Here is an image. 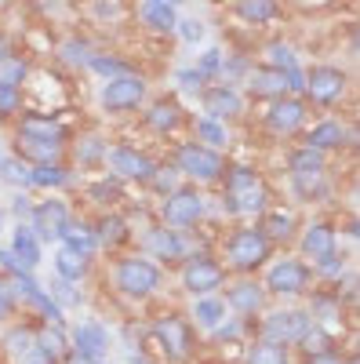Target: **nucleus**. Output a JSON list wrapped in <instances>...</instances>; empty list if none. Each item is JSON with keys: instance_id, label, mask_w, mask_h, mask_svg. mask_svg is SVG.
I'll return each mask as SVG.
<instances>
[{"instance_id": "obj_1", "label": "nucleus", "mask_w": 360, "mask_h": 364, "mask_svg": "<svg viewBox=\"0 0 360 364\" xmlns=\"http://www.w3.org/2000/svg\"><path fill=\"white\" fill-rule=\"evenodd\" d=\"M269 208V182L251 164H229L222 178V211L233 219H258Z\"/></svg>"}, {"instance_id": "obj_2", "label": "nucleus", "mask_w": 360, "mask_h": 364, "mask_svg": "<svg viewBox=\"0 0 360 364\" xmlns=\"http://www.w3.org/2000/svg\"><path fill=\"white\" fill-rule=\"evenodd\" d=\"M222 266L226 273H240V277H251L255 269H262L269 259H273V245L255 230V223L233 226L222 240Z\"/></svg>"}, {"instance_id": "obj_3", "label": "nucleus", "mask_w": 360, "mask_h": 364, "mask_svg": "<svg viewBox=\"0 0 360 364\" xmlns=\"http://www.w3.org/2000/svg\"><path fill=\"white\" fill-rule=\"evenodd\" d=\"M171 168L178 171V178H186L190 186H222L226 178V154H215V149H207L200 142H178L175 146V157H171Z\"/></svg>"}, {"instance_id": "obj_4", "label": "nucleus", "mask_w": 360, "mask_h": 364, "mask_svg": "<svg viewBox=\"0 0 360 364\" xmlns=\"http://www.w3.org/2000/svg\"><path fill=\"white\" fill-rule=\"evenodd\" d=\"M164 284V269L153 262V259H146L138 252L131 255H120L113 262V288L131 299V302H146V299H153Z\"/></svg>"}, {"instance_id": "obj_5", "label": "nucleus", "mask_w": 360, "mask_h": 364, "mask_svg": "<svg viewBox=\"0 0 360 364\" xmlns=\"http://www.w3.org/2000/svg\"><path fill=\"white\" fill-rule=\"evenodd\" d=\"M149 336H153L160 357L168 364H190L193 360V350H197V336H193V324L190 317H182L178 310H164L157 314L153 328H149Z\"/></svg>"}, {"instance_id": "obj_6", "label": "nucleus", "mask_w": 360, "mask_h": 364, "mask_svg": "<svg viewBox=\"0 0 360 364\" xmlns=\"http://www.w3.org/2000/svg\"><path fill=\"white\" fill-rule=\"evenodd\" d=\"M266 295L277 299H302L313 291V269L310 262H302L298 255H280L266 262V277L258 281Z\"/></svg>"}, {"instance_id": "obj_7", "label": "nucleus", "mask_w": 360, "mask_h": 364, "mask_svg": "<svg viewBox=\"0 0 360 364\" xmlns=\"http://www.w3.org/2000/svg\"><path fill=\"white\" fill-rule=\"evenodd\" d=\"M207 215V200L197 186H190V182H178V186L160 200V226L168 230H178V233H186V230H197Z\"/></svg>"}, {"instance_id": "obj_8", "label": "nucleus", "mask_w": 360, "mask_h": 364, "mask_svg": "<svg viewBox=\"0 0 360 364\" xmlns=\"http://www.w3.org/2000/svg\"><path fill=\"white\" fill-rule=\"evenodd\" d=\"M178 284L190 299H204V295H215L229 284V273L222 266V259L207 255V252H193L182 266H178Z\"/></svg>"}, {"instance_id": "obj_9", "label": "nucleus", "mask_w": 360, "mask_h": 364, "mask_svg": "<svg viewBox=\"0 0 360 364\" xmlns=\"http://www.w3.org/2000/svg\"><path fill=\"white\" fill-rule=\"evenodd\" d=\"M346 95H349V73H346L342 66L317 63V66L306 70V91H302L306 106L332 109V106H339Z\"/></svg>"}, {"instance_id": "obj_10", "label": "nucleus", "mask_w": 360, "mask_h": 364, "mask_svg": "<svg viewBox=\"0 0 360 364\" xmlns=\"http://www.w3.org/2000/svg\"><path fill=\"white\" fill-rule=\"evenodd\" d=\"M313 324V317L302 310V306H280V310H269L262 321H258V343H273V346H284L291 350L298 343V336Z\"/></svg>"}, {"instance_id": "obj_11", "label": "nucleus", "mask_w": 360, "mask_h": 364, "mask_svg": "<svg viewBox=\"0 0 360 364\" xmlns=\"http://www.w3.org/2000/svg\"><path fill=\"white\" fill-rule=\"evenodd\" d=\"M146 95H149V80L142 73H128V77H116V80H106L99 87V106L113 117H124V113H135L146 106Z\"/></svg>"}, {"instance_id": "obj_12", "label": "nucleus", "mask_w": 360, "mask_h": 364, "mask_svg": "<svg viewBox=\"0 0 360 364\" xmlns=\"http://www.w3.org/2000/svg\"><path fill=\"white\" fill-rule=\"evenodd\" d=\"M106 164H109V171H113V178L120 182V186H124V182H146L149 186V178H153L157 168H160L146 149H138L131 142H113L109 154H106Z\"/></svg>"}, {"instance_id": "obj_13", "label": "nucleus", "mask_w": 360, "mask_h": 364, "mask_svg": "<svg viewBox=\"0 0 360 364\" xmlns=\"http://www.w3.org/2000/svg\"><path fill=\"white\" fill-rule=\"evenodd\" d=\"M70 223H73L70 200H62V197H44V200H33V215H29L26 226L37 233L40 245H62V233H66Z\"/></svg>"}, {"instance_id": "obj_14", "label": "nucleus", "mask_w": 360, "mask_h": 364, "mask_svg": "<svg viewBox=\"0 0 360 364\" xmlns=\"http://www.w3.org/2000/svg\"><path fill=\"white\" fill-rule=\"evenodd\" d=\"M142 255L146 259H153L157 266L164 262V266H182L190 255H193V240L186 237V233H178V230H168V226H149L146 233H142Z\"/></svg>"}, {"instance_id": "obj_15", "label": "nucleus", "mask_w": 360, "mask_h": 364, "mask_svg": "<svg viewBox=\"0 0 360 364\" xmlns=\"http://www.w3.org/2000/svg\"><path fill=\"white\" fill-rule=\"evenodd\" d=\"M262 124H266L269 135L291 139V135H298V132H306V124H310V106H306V99L284 95V99H277V102L266 106Z\"/></svg>"}, {"instance_id": "obj_16", "label": "nucleus", "mask_w": 360, "mask_h": 364, "mask_svg": "<svg viewBox=\"0 0 360 364\" xmlns=\"http://www.w3.org/2000/svg\"><path fill=\"white\" fill-rule=\"evenodd\" d=\"M200 106H204V117L207 120H219V124H229V120H240L244 117V106H248V99H244V91L240 87H233V84H207L204 91H200Z\"/></svg>"}, {"instance_id": "obj_17", "label": "nucleus", "mask_w": 360, "mask_h": 364, "mask_svg": "<svg viewBox=\"0 0 360 364\" xmlns=\"http://www.w3.org/2000/svg\"><path fill=\"white\" fill-rule=\"evenodd\" d=\"M15 139H29V142H48V146H62L73 139V132L51 113H22L15 120Z\"/></svg>"}, {"instance_id": "obj_18", "label": "nucleus", "mask_w": 360, "mask_h": 364, "mask_svg": "<svg viewBox=\"0 0 360 364\" xmlns=\"http://www.w3.org/2000/svg\"><path fill=\"white\" fill-rule=\"evenodd\" d=\"M298 259H310V266L324 255H335L339 252V226L335 223H327V219H313L310 226L298 230Z\"/></svg>"}, {"instance_id": "obj_19", "label": "nucleus", "mask_w": 360, "mask_h": 364, "mask_svg": "<svg viewBox=\"0 0 360 364\" xmlns=\"http://www.w3.org/2000/svg\"><path fill=\"white\" fill-rule=\"evenodd\" d=\"M222 291H226V295H222L226 310H229V314H236L240 321L258 317V314L266 310V299H269L255 277H236V281H229Z\"/></svg>"}, {"instance_id": "obj_20", "label": "nucleus", "mask_w": 360, "mask_h": 364, "mask_svg": "<svg viewBox=\"0 0 360 364\" xmlns=\"http://www.w3.org/2000/svg\"><path fill=\"white\" fill-rule=\"evenodd\" d=\"M346 142H353V132L342 124V120L339 117H320L317 124H310L302 132V142L298 146H310V149H317V154L327 157V154H339Z\"/></svg>"}, {"instance_id": "obj_21", "label": "nucleus", "mask_w": 360, "mask_h": 364, "mask_svg": "<svg viewBox=\"0 0 360 364\" xmlns=\"http://www.w3.org/2000/svg\"><path fill=\"white\" fill-rule=\"evenodd\" d=\"M255 230L269 240V245H288V240H295L298 237V211L295 208H284V204H269L262 215H258V223H255Z\"/></svg>"}, {"instance_id": "obj_22", "label": "nucleus", "mask_w": 360, "mask_h": 364, "mask_svg": "<svg viewBox=\"0 0 360 364\" xmlns=\"http://www.w3.org/2000/svg\"><path fill=\"white\" fill-rule=\"evenodd\" d=\"M70 353L87 357V360H106V353H109V328L102 321H80L70 331Z\"/></svg>"}, {"instance_id": "obj_23", "label": "nucleus", "mask_w": 360, "mask_h": 364, "mask_svg": "<svg viewBox=\"0 0 360 364\" xmlns=\"http://www.w3.org/2000/svg\"><path fill=\"white\" fill-rule=\"evenodd\" d=\"M244 99L251 95V99H262V102H277V99H284L288 95V84H284V73H277V70H269L266 63H258V66H248V73H244Z\"/></svg>"}, {"instance_id": "obj_24", "label": "nucleus", "mask_w": 360, "mask_h": 364, "mask_svg": "<svg viewBox=\"0 0 360 364\" xmlns=\"http://www.w3.org/2000/svg\"><path fill=\"white\" fill-rule=\"evenodd\" d=\"M142 124L153 132V135H175L178 128L186 124V113H182V106H178L175 95H164V99H157V102L146 106Z\"/></svg>"}, {"instance_id": "obj_25", "label": "nucleus", "mask_w": 360, "mask_h": 364, "mask_svg": "<svg viewBox=\"0 0 360 364\" xmlns=\"http://www.w3.org/2000/svg\"><path fill=\"white\" fill-rule=\"evenodd\" d=\"M8 252L18 259V266H22L26 273H37V266L44 262V245H40V240H37V233L29 230L26 223H15Z\"/></svg>"}, {"instance_id": "obj_26", "label": "nucleus", "mask_w": 360, "mask_h": 364, "mask_svg": "<svg viewBox=\"0 0 360 364\" xmlns=\"http://www.w3.org/2000/svg\"><path fill=\"white\" fill-rule=\"evenodd\" d=\"M92 226H95L99 248H106V252H116V248H124L128 240H131V223L120 215V211H106V215L95 219Z\"/></svg>"}, {"instance_id": "obj_27", "label": "nucleus", "mask_w": 360, "mask_h": 364, "mask_svg": "<svg viewBox=\"0 0 360 364\" xmlns=\"http://www.w3.org/2000/svg\"><path fill=\"white\" fill-rule=\"evenodd\" d=\"M138 18L142 26L149 29V33H175L178 26V8L171 4V0H146V4H138Z\"/></svg>"}, {"instance_id": "obj_28", "label": "nucleus", "mask_w": 360, "mask_h": 364, "mask_svg": "<svg viewBox=\"0 0 360 364\" xmlns=\"http://www.w3.org/2000/svg\"><path fill=\"white\" fill-rule=\"evenodd\" d=\"M51 266H55V277L58 281H70V284H84L87 277H92V259L80 255V252H70L66 245H58Z\"/></svg>"}, {"instance_id": "obj_29", "label": "nucleus", "mask_w": 360, "mask_h": 364, "mask_svg": "<svg viewBox=\"0 0 360 364\" xmlns=\"http://www.w3.org/2000/svg\"><path fill=\"white\" fill-rule=\"evenodd\" d=\"M291 350H298L302 353V360H310V357H324V353H335L339 350V343H335V331L332 328H324V324H310L302 336H298V343L291 346Z\"/></svg>"}, {"instance_id": "obj_30", "label": "nucleus", "mask_w": 360, "mask_h": 364, "mask_svg": "<svg viewBox=\"0 0 360 364\" xmlns=\"http://www.w3.org/2000/svg\"><path fill=\"white\" fill-rule=\"evenodd\" d=\"M73 182V168L70 164H37V168H29V190H66Z\"/></svg>"}, {"instance_id": "obj_31", "label": "nucleus", "mask_w": 360, "mask_h": 364, "mask_svg": "<svg viewBox=\"0 0 360 364\" xmlns=\"http://www.w3.org/2000/svg\"><path fill=\"white\" fill-rule=\"evenodd\" d=\"M190 321H193L197 328H207V331H215L222 321H229V310H226L222 295H204V299H193V306H190Z\"/></svg>"}, {"instance_id": "obj_32", "label": "nucleus", "mask_w": 360, "mask_h": 364, "mask_svg": "<svg viewBox=\"0 0 360 364\" xmlns=\"http://www.w3.org/2000/svg\"><path fill=\"white\" fill-rule=\"evenodd\" d=\"M15 157H18V161H26L29 168H37V164H62L66 149H62V146H48V142L15 139Z\"/></svg>"}, {"instance_id": "obj_33", "label": "nucleus", "mask_w": 360, "mask_h": 364, "mask_svg": "<svg viewBox=\"0 0 360 364\" xmlns=\"http://www.w3.org/2000/svg\"><path fill=\"white\" fill-rule=\"evenodd\" d=\"M37 346V328H29V324H15L4 331V339H0V350H4L15 364H22L29 353H33Z\"/></svg>"}, {"instance_id": "obj_34", "label": "nucleus", "mask_w": 360, "mask_h": 364, "mask_svg": "<svg viewBox=\"0 0 360 364\" xmlns=\"http://www.w3.org/2000/svg\"><path fill=\"white\" fill-rule=\"evenodd\" d=\"M106 154H109V142H106L99 132L80 135L77 146H73V161H77V168H99V164H106Z\"/></svg>"}, {"instance_id": "obj_35", "label": "nucleus", "mask_w": 360, "mask_h": 364, "mask_svg": "<svg viewBox=\"0 0 360 364\" xmlns=\"http://www.w3.org/2000/svg\"><path fill=\"white\" fill-rule=\"evenodd\" d=\"M62 245H66L70 252H80V255L92 259V255L99 252L95 226L87 223V219H77V215H73V223H70V226H66V233H62Z\"/></svg>"}, {"instance_id": "obj_36", "label": "nucleus", "mask_w": 360, "mask_h": 364, "mask_svg": "<svg viewBox=\"0 0 360 364\" xmlns=\"http://www.w3.org/2000/svg\"><path fill=\"white\" fill-rule=\"evenodd\" d=\"M291 190H295V197L302 204H317V200L332 197V178H327V171H320V175H295Z\"/></svg>"}, {"instance_id": "obj_37", "label": "nucleus", "mask_w": 360, "mask_h": 364, "mask_svg": "<svg viewBox=\"0 0 360 364\" xmlns=\"http://www.w3.org/2000/svg\"><path fill=\"white\" fill-rule=\"evenodd\" d=\"M327 171V157L317 154V149L310 146H291V154H288V175H320Z\"/></svg>"}, {"instance_id": "obj_38", "label": "nucleus", "mask_w": 360, "mask_h": 364, "mask_svg": "<svg viewBox=\"0 0 360 364\" xmlns=\"http://www.w3.org/2000/svg\"><path fill=\"white\" fill-rule=\"evenodd\" d=\"M233 11H236V18H244L251 26H269V22L280 18V4H277V0H240Z\"/></svg>"}, {"instance_id": "obj_39", "label": "nucleus", "mask_w": 360, "mask_h": 364, "mask_svg": "<svg viewBox=\"0 0 360 364\" xmlns=\"http://www.w3.org/2000/svg\"><path fill=\"white\" fill-rule=\"evenodd\" d=\"M87 70L99 73L102 80H116V77L135 73V66L128 63V58H120V55H113V51H95L92 58H87Z\"/></svg>"}, {"instance_id": "obj_40", "label": "nucleus", "mask_w": 360, "mask_h": 364, "mask_svg": "<svg viewBox=\"0 0 360 364\" xmlns=\"http://www.w3.org/2000/svg\"><path fill=\"white\" fill-rule=\"evenodd\" d=\"M193 142H200V146H207V149H215V154H226V146H229V128L219 124V120L200 117L197 124H193Z\"/></svg>"}, {"instance_id": "obj_41", "label": "nucleus", "mask_w": 360, "mask_h": 364, "mask_svg": "<svg viewBox=\"0 0 360 364\" xmlns=\"http://www.w3.org/2000/svg\"><path fill=\"white\" fill-rule=\"evenodd\" d=\"M37 346H40L48 357H55L58 364H62V360L70 357V336H66V328L40 324V328H37Z\"/></svg>"}, {"instance_id": "obj_42", "label": "nucleus", "mask_w": 360, "mask_h": 364, "mask_svg": "<svg viewBox=\"0 0 360 364\" xmlns=\"http://www.w3.org/2000/svg\"><path fill=\"white\" fill-rule=\"evenodd\" d=\"M262 55H266V66L277 70V73H288V70H298V66H302V63H298V51H295L288 41H269Z\"/></svg>"}, {"instance_id": "obj_43", "label": "nucleus", "mask_w": 360, "mask_h": 364, "mask_svg": "<svg viewBox=\"0 0 360 364\" xmlns=\"http://www.w3.org/2000/svg\"><path fill=\"white\" fill-rule=\"evenodd\" d=\"M310 269H313V281H327L332 288H339L342 277H346V255H342V252L324 255V259H317Z\"/></svg>"}, {"instance_id": "obj_44", "label": "nucleus", "mask_w": 360, "mask_h": 364, "mask_svg": "<svg viewBox=\"0 0 360 364\" xmlns=\"http://www.w3.org/2000/svg\"><path fill=\"white\" fill-rule=\"evenodd\" d=\"M244 364H295V360H291V350L255 339V343L248 346V353H244Z\"/></svg>"}, {"instance_id": "obj_45", "label": "nucleus", "mask_w": 360, "mask_h": 364, "mask_svg": "<svg viewBox=\"0 0 360 364\" xmlns=\"http://www.w3.org/2000/svg\"><path fill=\"white\" fill-rule=\"evenodd\" d=\"M44 291H48V295L55 299V306L62 310V314H66V310H73V306H80V302H84V295H80V284L58 281V277H55V281H51V284H48Z\"/></svg>"}, {"instance_id": "obj_46", "label": "nucleus", "mask_w": 360, "mask_h": 364, "mask_svg": "<svg viewBox=\"0 0 360 364\" xmlns=\"http://www.w3.org/2000/svg\"><path fill=\"white\" fill-rule=\"evenodd\" d=\"M95 55V48L87 44L84 37H70L62 48H58V58H62L66 66H87V58Z\"/></svg>"}, {"instance_id": "obj_47", "label": "nucleus", "mask_w": 360, "mask_h": 364, "mask_svg": "<svg viewBox=\"0 0 360 364\" xmlns=\"http://www.w3.org/2000/svg\"><path fill=\"white\" fill-rule=\"evenodd\" d=\"M0 178L15 190H29V164L18 161V157H4L0 161Z\"/></svg>"}, {"instance_id": "obj_48", "label": "nucleus", "mask_w": 360, "mask_h": 364, "mask_svg": "<svg viewBox=\"0 0 360 364\" xmlns=\"http://www.w3.org/2000/svg\"><path fill=\"white\" fill-rule=\"evenodd\" d=\"M22 87H11V84H0V120H11V117H22Z\"/></svg>"}, {"instance_id": "obj_49", "label": "nucleus", "mask_w": 360, "mask_h": 364, "mask_svg": "<svg viewBox=\"0 0 360 364\" xmlns=\"http://www.w3.org/2000/svg\"><path fill=\"white\" fill-rule=\"evenodd\" d=\"M87 197H92L95 204H113L120 197V182L113 175H102V178H95L92 186H87Z\"/></svg>"}, {"instance_id": "obj_50", "label": "nucleus", "mask_w": 360, "mask_h": 364, "mask_svg": "<svg viewBox=\"0 0 360 364\" xmlns=\"http://www.w3.org/2000/svg\"><path fill=\"white\" fill-rule=\"evenodd\" d=\"M29 77V63L26 58H8V63H0V84H11V87H22Z\"/></svg>"}, {"instance_id": "obj_51", "label": "nucleus", "mask_w": 360, "mask_h": 364, "mask_svg": "<svg viewBox=\"0 0 360 364\" xmlns=\"http://www.w3.org/2000/svg\"><path fill=\"white\" fill-rule=\"evenodd\" d=\"M222 48H207L204 55H200V63H197V70H200V77L207 80V84H215L219 80V70H222Z\"/></svg>"}, {"instance_id": "obj_52", "label": "nucleus", "mask_w": 360, "mask_h": 364, "mask_svg": "<svg viewBox=\"0 0 360 364\" xmlns=\"http://www.w3.org/2000/svg\"><path fill=\"white\" fill-rule=\"evenodd\" d=\"M175 84L182 87V91H190V95H200V91L207 87V80L200 77V70H197V66H182V70L175 73Z\"/></svg>"}, {"instance_id": "obj_53", "label": "nucleus", "mask_w": 360, "mask_h": 364, "mask_svg": "<svg viewBox=\"0 0 360 364\" xmlns=\"http://www.w3.org/2000/svg\"><path fill=\"white\" fill-rule=\"evenodd\" d=\"M15 310H18V299H15V291H11V281L0 277V328L11 321Z\"/></svg>"}, {"instance_id": "obj_54", "label": "nucleus", "mask_w": 360, "mask_h": 364, "mask_svg": "<svg viewBox=\"0 0 360 364\" xmlns=\"http://www.w3.org/2000/svg\"><path fill=\"white\" fill-rule=\"evenodd\" d=\"M149 186H153V190L160 193V200H164V197L178 186V171H175V168H157V175L149 178Z\"/></svg>"}, {"instance_id": "obj_55", "label": "nucleus", "mask_w": 360, "mask_h": 364, "mask_svg": "<svg viewBox=\"0 0 360 364\" xmlns=\"http://www.w3.org/2000/svg\"><path fill=\"white\" fill-rule=\"evenodd\" d=\"M178 37H182L186 44H197L200 37H204V22H197V18H178Z\"/></svg>"}, {"instance_id": "obj_56", "label": "nucleus", "mask_w": 360, "mask_h": 364, "mask_svg": "<svg viewBox=\"0 0 360 364\" xmlns=\"http://www.w3.org/2000/svg\"><path fill=\"white\" fill-rule=\"evenodd\" d=\"M11 215H15L18 223H29V215H33V200H29L26 193H15V200H11Z\"/></svg>"}, {"instance_id": "obj_57", "label": "nucleus", "mask_w": 360, "mask_h": 364, "mask_svg": "<svg viewBox=\"0 0 360 364\" xmlns=\"http://www.w3.org/2000/svg\"><path fill=\"white\" fill-rule=\"evenodd\" d=\"M302 364H346V353L335 350V353H324V357H310V360H302Z\"/></svg>"}, {"instance_id": "obj_58", "label": "nucleus", "mask_w": 360, "mask_h": 364, "mask_svg": "<svg viewBox=\"0 0 360 364\" xmlns=\"http://www.w3.org/2000/svg\"><path fill=\"white\" fill-rule=\"evenodd\" d=\"M99 18H116V15H124V8H120V4H95L92 8Z\"/></svg>"}, {"instance_id": "obj_59", "label": "nucleus", "mask_w": 360, "mask_h": 364, "mask_svg": "<svg viewBox=\"0 0 360 364\" xmlns=\"http://www.w3.org/2000/svg\"><path fill=\"white\" fill-rule=\"evenodd\" d=\"M8 58H15V41L8 33H0V63H8Z\"/></svg>"}, {"instance_id": "obj_60", "label": "nucleus", "mask_w": 360, "mask_h": 364, "mask_svg": "<svg viewBox=\"0 0 360 364\" xmlns=\"http://www.w3.org/2000/svg\"><path fill=\"white\" fill-rule=\"evenodd\" d=\"M62 364H106V360H87V357H77V353H70Z\"/></svg>"}, {"instance_id": "obj_61", "label": "nucleus", "mask_w": 360, "mask_h": 364, "mask_svg": "<svg viewBox=\"0 0 360 364\" xmlns=\"http://www.w3.org/2000/svg\"><path fill=\"white\" fill-rule=\"evenodd\" d=\"M4 223H8V211L0 208V233H4Z\"/></svg>"}, {"instance_id": "obj_62", "label": "nucleus", "mask_w": 360, "mask_h": 364, "mask_svg": "<svg viewBox=\"0 0 360 364\" xmlns=\"http://www.w3.org/2000/svg\"><path fill=\"white\" fill-rule=\"evenodd\" d=\"M0 161H4V149H0Z\"/></svg>"}]
</instances>
